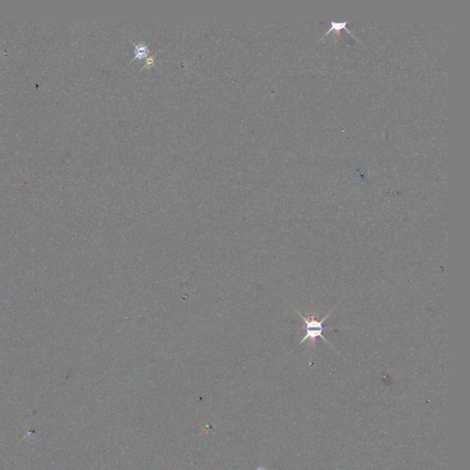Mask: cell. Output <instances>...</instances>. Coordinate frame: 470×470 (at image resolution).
I'll return each instance as SVG.
<instances>
[{"label":"cell","mask_w":470,"mask_h":470,"mask_svg":"<svg viewBox=\"0 0 470 470\" xmlns=\"http://www.w3.org/2000/svg\"><path fill=\"white\" fill-rule=\"evenodd\" d=\"M335 309V307L328 313V314L324 316L323 319H321V320H317V319L313 317V316H309L308 318L305 317L301 312H297L305 323V335L301 340V342L299 343L298 346H301L302 344H304L306 341H310V342L312 344V346H314L315 340L320 337L324 342L328 344V345L331 346L332 348L335 349L334 346L331 345V343L328 342V340H327L323 335L324 331H326V330H332V328L324 327L323 323H326L327 319L332 314Z\"/></svg>","instance_id":"obj_1"}]
</instances>
